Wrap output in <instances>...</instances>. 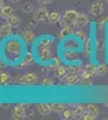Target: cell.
<instances>
[{
  "label": "cell",
  "instance_id": "5",
  "mask_svg": "<svg viewBox=\"0 0 108 120\" xmlns=\"http://www.w3.org/2000/svg\"><path fill=\"white\" fill-rule=\"evenodd\" d=\"M61 58L64 59V61L68 64H77L81 63L79 55H78L77 51H70V49H63L61 52Z\"/></svg>",
  "mask_w": 108,
  "mask_h": 120
},
{
  "label": "cell",
  "instance_id": "33",
  "mask_svg": "<svg viewBox=\"0 0 108 120\" xmlns=\"http://www.w3.org/2000/svg\"><path fill=\"white\" fill-rule=\"evenodd\" d=\"M97 118V115H95V114H91V113H85L84 115H83V120H95Z\"/></svg>",
  "mask_w": 108,
  "mask_h": 120
},
{
  "label": "cell",
  "instance_id": "2",
  "mask_svg": "<svg viewBox=\"0 0 108 120\" xmlns=\"http://www.w3.org/2000/svg\"><path fill=\"white\" fill-rule=\"evenodd\" d=\"M34 54L36 60L42 65H49L53 60V52H52V45H47L40 41H36Z\"/></svg>",
  "mask_w": 108,
  "mask_h": 120
},
{
  "label": "cell",
  "instance_id": "6",
  "mask_svg": "<svg viewBox=\"0 0 108 120\" xmlns=\"http://www.w3.org/2000/svg\"><path fill=\"white\" fill-rule=\"evenodd\" d=\"M48 10L46 6H38L37 8L34 10V16L33 18H35L37 22H40V23H49L48 22Z\"/></svg>",
  "mask_w": 108,
  "mask_h": 120
},
{
  "label": "cell",
  "instance_id": "29",
  "mask_svg": "<svg viewBox=\"0 0 108 120\" xmlns=\"http://www.w3.org/2000/svg\"><path fill=\"white\" fill-rule=\"evenodd\" d=\"M22 10H23V12L24 13H30V12H34V10H35V7H34V5L31 4V3H25L24 5H23V7H22Z\"/></svg>",
  "mask_w": 108,
  "mask_h": 120
},
{
  "label": "cell",
  "instance_id": "34",
  "mask_svg": "<svg viewBox=\"0 0 108 120\" xmlns=\"http://www.w3.org/2000/svg\"><path fill=\"white\" fill-rule=\"evenodd\" d=\"M38 22L36 21L35 18H33V19H30V21H28V23H26V26L28 28H30V29H33V28H35L36 26V24H37Z\"/></svg>",
  "mask_w": 108,
  "mask_h": 120
},
{
  "label": "cell",
  "instance_id": "32",
  "mask_svg": "<svg viewBox=\"0 0 108 120\" xmlns=\"http://www.w3.org/2000/svg\"><path fill=\"white\" fill-rule=\"evenodd\" d=\"M41 84H42L43 86H52V85H53V81H52L49 77H45V78L42 79Z\"/></svg>",
  "mask_w": 108,
  "mask_h": 120
},
{
  "label": "cell",
  "instance_id": "17",
  "mask_svg": "<svg viewBox=\"0 0 108 120\" xmlns=\"http://www.w3.org/2000/svg\"><path fill=\"white\" fill-rule=\"evenodd\" d=\"M88 23H89V18H88V16L85 13H79L76 19V28L78 29H82L84 28Z\"/></svg>",
  "mask_w": 108,
  "mask_h": 120
},
{
  "label": "cell",
  "instance_id": "37",
  "mask_svg": "<svg viewBox=\"0 0 108 120\" xmlns=\"http://www.w3.org/2000/svg\"><path fill=\"white\" fill-rule=\"evenodd\" d=\"M11 1H12V3H19L21 0H11Z\"/></svg>",
  "mask_w": 108,
  "mask_h": 120
},
{
  "label": "cell",
  "instance_id": "24",
  "mask_svg": "<svg viewBox=\"0 0 108 120\" xmlns=\"http://www.w3.org/2000/svg\"><path fill=\"white\" fill-rule=\"evenodd\" d=\"M85 109H86V113H91L95 115L99 114V107H97L96 103H88L85 106Z\"/></svg>",
  "mask_w": 108,
  "mask_h": 120
},
{
  "label": "cell",
  "instance_id": "18",
  "mask_svg": "<svg viewBox=\"0 0 108 120\" xmlns=\"http://www.w3.org/2000/svg\"><path fill=\"white\" fill-rule=\"evenodd\" d=\"M73 113H74V118H79L82 119L83 115L86 113V109L83 105H76L73 107Z\"/></svg>",
  "mask_w": 108,
  "mask_h": 120
},
{
  "label": "cell",
  "instance_id": "9",
  "mask_svg": "<svg viewBox=\"0 0 108 120\" xmlns=\"http://www.w3.org/2000/svg\"><path fill=\"white\" fill-rule=\"evenodd\" d=\"M35 59H36V58H35V54H34V53H31V52H25V55H24L23 60L17 65V68H25L26 66L33 65L34 61H35Z\"/></svg>",
  "mask_w": 108,
  "mask_h": 120
},
{
  "label": "cell",
  "instance_id": "28",
  "mask_svg": "<svg viewBox=\"0 0 108 120\" xmlns=\"http://www.w3.org/2000/svg\"><path fill=\"white\" fill-rule=\"evenodd\" d=\"M74 118V113L73 109H64L63 111V119L65 120H71Z\"/></svg>",
  "mask_w": 108,
  "mask_h": 120
},
{
  "label": "cell",
  "instance_id": "14",
  "mask_svg": "<svg viewBox=\"0 0 108 120\" xmlns=\"http://www.w3.org/2000/svg\"><path fill=\"white\" fill-rule=\"evenodd\" d=\"M64 83L66 85H76L79 83V76L78 73H68L64 78Z\"/></svg>",
  "mask_w": 108,
  "mask_h": 120
},
{
  "label": "cell",
  "instance_id": "10",
  "mask_svg": "<svg viewBox=\"0 0 108 120\" xmlns=\"http://www.w3.org/2000/svg\"><path fill=\"white\" fill-rule=\"evenodd\" d=\"M103 12V1H94L89 6V13L94 17H99Z\"/></svg>",
  "mask_w": 108,
  "mask_h": 120
},
{
  "label": "cell",
  "instance_id": "3",
  "mask_svg": "<svg viewBox=\"0 0 108 120\" xmlns=\"http://www.w3.org/2000/svg\"><path fill=\"white\" fill-rule=\"evenodd\" d=\"M61 49H70V51H81L83 48V41H81L78 37H76L74 35L68 36L67 38L63 40L61 45H60Z\"/></svg>",
  "mask_w": 108,
  "mask_h": 120
},
{
  "label": "cell",
  "instance_id": "8",
  "mask_svg": "<svg viewBox=\"0 0 108 120\" xmlns=\"http://www.w3.org/2000/svg\"><path fill=\"white\" fill-rule=\"evenodd\" d=\"M96 76V66L93 64H88L84 66V70L82 71L81 77L84 79V81H88V79H91Z\"/></svg>",
  "mask_w": 108,
  "mask_h": 120
},
{
  "label": "cell",
  "instance_id": "20",
  "mask_svg": "<svg viewBox=\"0 0 108 120\" xmlns=\"http://www.w3.org/2000/svg\"><path fill=\"white\" fill-rule=\"evenodd\" d=\"M51 111L54 113H63V111L65 109V105L61 102H54V103H49Z\"/></svg>",
  "mask_w": 108,
  "mask_h": 120
},
{
  "label": "cell",
  "instance_id": "15",
  "mask_svg": "<svg viewBox=\"0 0 108 120\" xmlns=\"http://www.w3.org/2000/svg\"><path fill=\"white\" fill-rule=\"evenodd\" d=\"M36 111L40 113V115H43V116H47L49 114L51 111V107H49V103H45V102H40L36 105Z\"/></svg>",
  "mask_w": 108,
  "mask_h": 120
},
{
  "label": "cell",
  "instance_id": "26",
  "mask_svg": "<svg viewBox=\"0 0 108 120\" xmlns=\"http://www.w3.org/2000/svg\"><path fill=\"white\" fill-rule=\"evenodd\" d=\"M6 21L11 24V25H13V26H18L19 24H21V18H19L17 15H12L10 18H7Z\"/></svg>",
  "mask_w": 108,
  "mask_h": 120
},
{
  "label": "cell",
  "instance_id": "21",
  "mask_svg": "<svg viewBox=\"0 0 108 120\" xmlns=\"http://www.w3.org/2000/svg\"><path fill=\"white\" fill-rule=\"evenodd\" d=\"M108 72V66L104 63H100L96 65V75L97 76H104Z\"/></svg>",
  "mask_w": 108,
  "mask_h": 120
},
{
  "label": "cell",
  "instance_id": "13",
  "mask_svg": "<svg viewBox=\"0 0 108 120\" xmlns=\"http://www.w3.org/2000/svg\"><path fill=\"white\" fill-rule=\"evenodd\" d=\"M12 15H15V8L11 5H4L1 10H0V17L3 19H7Z\"/></svg>",
  "mask_w": 108,
  "mask_h": 120
},
{
  "label": "cell",
  "instance_id": "38",
  "mask_svg": "<svg viewBox=\"0 0 108 120\" xmlns=\"http://www.w3.org/2000/svg\"><path fill=\"white\" fill-rule=\"evenodd\" d=\"M106 1H107V3H108V0H106Z\"/></svg>",
  "mask_w": 108,
  "mask_h": 120
},
{
  "label": "cell",
  "instance_id": "4",
  "mask_svg": "<svg viewBox=\"0 0 108 120\" xmlns=\"http://www.w3.org/2000/svg\"><path fill=\"white\" fill-rule=\"evenodd\" d=\"M17 82L21 85H35L38 82V77L36 72H29L21 77H18Z\"/></svg>",
  "mask_w": 108,
  "mask_h": 120
},
{
  "label": "cell",
  "instance_id": "27",
  "mask_svg": "<svg viewBox=\"0 0 108 120\" xmlns=\"http://www.w3.org/2000/svg\"><path fill=\"white\" fill-rule=\"evenodd\" d=\"M106 48V42L103 40H97L96 41V53H103Z\"/></svg>",
  "mask_w": 108,
  "mask_h": 120
},
{
  "label": "cell",
  "instance_id": "19",
  "mask_svg": "<svg viewBox=\"0 0 108 120\" xmlns=\"http://www.w3.org/2000/svg\"><path fill=\"white\" fill-rule=\"evenodd\" d=\"M60 19H61V15L58 11H52V12H49V15H48V22L52 23V24L59 23Z\"/></svg>",
  "mask_w": 108,
  "mask_h": 120
},
{
  "label": "cell",
  "instance_id": "31",
  "mask_svg": "<svg viewBox=\"0 0 108 120\" xmlns=\"http://www.w3.org/2000/svg\"><path fill=\"white\" fill-rule=\"evenodd\" d=\"M59 65H60V59H59L58 56H54L53 60H52V63L49 64V67L51 68H56Z\"/></svg>",
  "mask_w": 108,
  "mask_h": 120
},
{
  "label": "cell",
  "instance_id": "23",
  "mask_svg": "<svg viewBox=\"0 0 108 120\" xmlns=\"http://www.w3.org/2000/svg\"><path fill=\"white\" fill-rule=\"evenodd\" d=\"M12 83V79L10 77L8 73L6 72H0V84L6 85V84H11Z\"/></svg>",
  "mask_w": 108,
  "mask_h": 120
},
{
  "label": "cell",
  "instance_id": "12",
  "mask_svg": "<svg viewBox=\"0 0 108 120\" xmlns=\"http://www.w3.org/2000/svg\"><path fill=\"white\" fill-rule=\"evenodd\" d=\"M13 31V25H11L7 21L0 25V40H4L6 37H10Z\"/></svg>",
  "mask_w": 108,
  "mask_h": 120
},
{
  "label": "cell",
  "instance_id": "16",
  "mask_svg": "<svg viewBox=\"0 0 108 120\" xmlns=\"http://www.w3.org/2000/svg\"><path fill=\"white\" fill-rule=\"evenodd\" d=\"M73 28L71 26H63L60 29V31H59V40L60 41H63V40L67 38L68 36H72L73 35Z\"/></svg>",
  "mask_w": 108,
  "mask_h": 120
},
{
  "label": "cell",
  "instance_id": "7",
  "mask_svg": "<svg viewBox=\"0 0 108 120\" xmlns=\"http://www.w3.org/2000/svg\"><path fill=\"white\" fill-rule=\"evenodd\" d=\"M21 37L24 41V43H26V45H33V43H35L37 41L36 34L31 29H29V28L26 30H23V31L21 33Z\"/></svg>",
  "mask_w": 108,
  "mask_h": 120
},
{
  "label": "cell",
  "instance_id": "36",
  "mask_svg": "<svg viewBox=\"0 0 108 120\" xmlns=\"http://www.w3.org/2000/svg\"><path fill=\"white\" fill-rule=\"evenodd\" d=\"M5 4H4V0H0V10H1V7L4 6Z\"/></svg>",
  "mask_w": 108,
  "mask_h": 120
},
{
  "label": "cell",
  "instance_id": "22",
  "mask_svg": "<svg viewBox=\"0 0 108 120\" xmlns=\"http://www.w3.org/2000/svg\"><path fill=\"white\" fill-rule=\"evenodd\" d=\"M55 73L59 78H65L67 75H68V71H67V67L64 66V65H59L56 68H55Z\"/></svg>",
  "mask_w": 108,
  "mask_h": 120
},
{
  "label": "cell",
  "instance_id": "11",
  "mask_svg": "<svg viewBox=\"0 0 108 120\" xmlns=\"http://www.w3.org/2000/svg\"><path fill=\"white\" fill-rule=\"evenodd\" d=\"M25 118H26V108L23 107L21 103L17 105L12 111V119L22 120V119H25Z\"/></svg>",
  "mask_w": 108,
  "mask_h": 120
},
{
  "label": "cell",
  "instance_id": "25",
  "mask_svg": "<svg viewBox=\"0 0 108 120\" xmlns=\"http://www.w3.org/2000/svg\"><path fill=\"white\" fill-rule=\"evenodd\" d=\"M73 35H74L76 37H78V38H79L81 41H83V43L85 42V40L88 38L86 34L83 31L82 29H78V28H77V30H73Z\"/></svg>",
  "mask_w": 108,
  "mask_h": 120
},
{
  "label": "cell",
  "instance_id": "30",
  "mask_svg": "<svg viewBox=\"0 0 108 120\" xmlns=\"http://www.w3.org/2000/svg\"><path fill=\"white\" fill-rule=\"evenodd\" d=\"M107 24H108V17H102L101 19H99V22H97V26H99V29L101 31L106 28Z\"/></svg>",
  "mask_w": 108,
  "mask_h": 120
},
{
  "label": "cell",
  "instance_id": "35",
  "mask_svg": "<svg viewBox=\"0 0 108 120\" xmlns=\"http://www.w3.org/2000/svg\"><path fill=\"white\" fill-rule=\"evenodd\" d=\"M52 1H53V0H38V4L46 6V5H48V4H51Z\"/></svg>",
  "mask_w": 108,
  "mask_h": 120
},
{
  "label": "cell",
  "instance_id": "1",
  "mask_svg": "<svg viewBox=\"0 0 108 120\" xmlns=\"http://www.w3.org/2000/svg\"><path fill=\"white\" fill-rule=\"evenodd\" d=\"M22 37L10 36L3 40L0 45V55L7 65L17 66L25 55V47Z\"/></svg>",
  "mask_w": 108,
  "mask_h": 120
}]
</instances>
